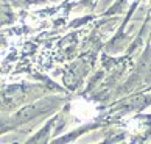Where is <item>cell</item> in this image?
I'll use <instances>...</instances> for the list:
<instances>
[{"label": "cell", "mask_w": 151, "mask_h": 144, "mask_svg": "<svg viewBox=\"0 0 151 144\" xmlns=\"http://www.w3.org/2000/svg\"><path fill=\"white\" fill-rule=\"evenodd\" d=\"M50 107H52V102H39V103H35V105H30V107L20 110V111L16 114V121H17V122H27V121H31L33 118L42 114Z\"/></svg>", "instance_id": "6da1fadb"}, {"label": "cell", "mask_w": 151, "mask_h": 144, "mask_svg": "<svg viewBox=\"0 0 151 144\" xmlns=\"http://www.w3.org/2000/svg\"><path fill=\"white\" fill-rule=\"evenodd\" d=\"M30 2H33V0H30Z\"/></svg>", "instance_id": "7a4b0ae2"}]
</instances>
